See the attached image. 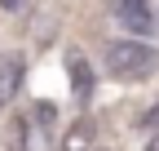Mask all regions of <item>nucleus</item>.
<instances>
[{
    "mask_svg": "<svg viewBox=\"0 0 159 151\" xmlns=\"http://www.w3.org/2000/svg\"><path fill=\"white\" fill-rule=\"evenodd\" d=\"M102 62H106V76L137 85V80H150V76L159 71V53L146 40H106Z\"/></svg>",
    "mask_w": 159,
    "mask_h": 151,
    "instance_id": "f257e3e1",
    "label": "nucleus"
},
{
    "mask_svg": "<svg viewBox=\"0 0 159 151\" xmlns=\"http://www.w3.org/2000/svg\"><path fill=\"white\" fill-rule=\"evenodd\" d=\"M111 13L119 18V27H128L133 36H150V31H155L150 0H111Z\"/></svg>",
    "mask_w": 159,
    "mask_h": 151,
    "instance_id": "f03ea898",
    "label": "nucleus"
},
{
    "mask_svg": "<svg viewBox=\"0 0 159 151\" xmlns=\"http://www.w3.org/2000/svg\"><path fill=\"white\" fill-rule=\"evenodd\" d=\"M22 76H27V58L22 53H0V107L13 102V93L22 89Z\"/></svg>",
    "mask_w": 159,
    "mask_h": 151,
    "instance_id": "7ed1b4c3",
    "label": "nucleus"
},
{
    "mask_svg": "<svg viewBox=\"0 0 159 151\" xmlns=\"http://www.w3.org/2000/svg\"><path fill=\"white\" fill-rule=\"evenodd\" d=\"M66 71H71V93H75V102H89V93H93V67L89 58L80 49L66 53Z\"/></svg>",
    "mask_w": 159,
    "mask_h": 151,
    "instance_id": "20e7f679",
    "label": "nucleus"
},
{
    "mask_svg": "<svg viewBox=\"0 0 159 151\" xmlns=\"http://www.w3.org/2000/svg\"><path fill=\"white\" fill-rule=\"evenodd\" d=\"M93 138H97V124L89 120V116H80L66 134H62V142H57V151H93Z\"/></svg>",
    "mask_w": 159,
    "mask_h": 151,
    "instance_id": "39448f33",
    "label": "nucleus"
},
{
    "mask_svg": "<svg viewBox=\"0 0 159 151\" xmlns=\"http://www.w3.org/2000/svg\"><path fill=\"white\" fill-rule=\"evenodd\" d=\"M5 138H9V142H5V151H27V147H31V142H27V120H22V116H13Z\"/></svg>",
    "mask_w": 159,
    "mask_h": 151,
    "instance_id": "423d86ee",
    "label": "nucleus"
},
{
    "mask_svg": "<svg viewBox=\"0 0 159 151\" xmlns=\"http://www.w3.org/2000/svg\"><path fill=\"white\" fill-rule=\"evenodd\" d=\"M35 124L44 129V134H53V124H57V107H53V102H35Z\"/></svg>",
    "mask_w": 159,
    "mask_h": 151,
    "instance_id": "0eeeda50",
    "label": "nucleus"
},
{
    "mask_svg": "<svg viewBox=\"0 0 159 151\" xmlns=\"http://www.w3.org/2000/svg\"><path fill=\"white\" fill-rule=\"evenodd\" d=\"M0 9H5V13H18V9H27V0H0Z\"/></svg>",
    "mask_w": 159,
    "mask_h": 151,
    "instance_id": "6e6552de",
    "label": "nucleus"
},
{
    "mask_svg": "<svg viewBox=\"0 0 159 151\" xmlns=\"http://www.w3.org/2000/svg\"><path fill=\"white\" fill-rule=\"evenodd\" d=\"M142 124H159V102H155V107L146 111V120H142Z\"/></svg>",
    "mask_w": 159,
    "mask_h": 151,
    "instance_id": "1a4fd4ad",
    "label": "nucleus"
},
{
    "mask_svg": "<svg viewBox=\"0 0 159 151\" xmlns=\"http://www.w3.org/2000/svg\"><path fill=\"white\" fill-rule=\"evenodd\" d=\"M146 151H159V138H155V142H150V147H146Z\"/></svg>",
    "mask_w": 159,
    "mask_h": 151,
    "instance_id": "9d476101",
    "label": "nucleus"
}]
</instances>
